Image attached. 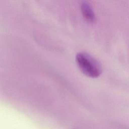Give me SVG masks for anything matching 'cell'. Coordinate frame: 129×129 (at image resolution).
Listing matches in <instances>:
<instances>
[{
  "instance_id": "7a4b0ae2",
  "label": "cell",
  "mask_w": 129,
  "mask_h": 129,
  "mask_svg": "<svg viewBox=\"0 0 129 129\" xmlns=\"http://www.w3.org/2000/svg\"><path fill=\"white\" fill-rule=\"evenodd\" d=\"M81 9L82 13L87 20L90 21H94L95 20V16L93 10L89 3L86 1H83L81 3Z\"/></svg>"
},
{
  "instance_id": "6da1fadb",
  "label": "cell",
  "mask_w": 129,
  "mask_h": 129,
  "mask_svg": "<svg viewBox=\"0 0 129 129\" xmlns=\"http://www.w3.org/2000/svg\"><path fill=\"white\" fill-rule=\"evenodd\" d=\"M77 63L86 75L91 77H97L101 73L99 62L90 54L85 52H79L76 56Z\"/></svg>"
}]
</instances>
